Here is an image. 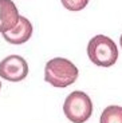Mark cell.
Listing matches in <instances>:
<instances>
[{"label": "cell", "instance_id": "cell-9", "mask_svg": "<svg viewBox=\"0 0 122 123\" xmlns=\"http://www.w3.org/2000/svg\"><path fill=\"white\" fill-rule=\"evenodd\" d=\"M119 44H121V48H122V35H121V37H119Z\"/></svg>", "mask_w": 122, "mask_h": 123}, {"label": "cell", "instance_id": "cell-5", "mask_svg": "<svg viewBox=\"0 0 122 123\" xmlns=\"http://www.w3.org/2000/svg\"><path fill=\"white\" fill-rule=\"evenodd\" d=\"M19 11L12 0H0V32L11 31L19 22Z\"/></svg>", "mask_w": 122, "mask_h": 123}, {"label": "cell", "instance_id": "cell-1", "mask_svg": "<svg viewBox=\"0 0 122 123\" xmlns=\"http://www.w3.org/2000/svg\"><path fill=\"white\" fill-rule=\"evenodd\" d=\"M79 71L73 62L64 58H54L46 63L44 80L51 86L64 88L75 83Z\"/></svg>", "mask_w": 122, "mask_h": 123}, {"label": "cell", "instance_id": "cell-8", "mask_svg": "<svg viewBox=\"0 0 122 123\" xmlns=\"http://www.w3.org/2000/svg\"><path fill=\"white\" fill-rule=\"evenodd\" d=\"M62 6L68 11H82L83 8H86V6L88 4V0H61Z\"/></svg>", "mask_w": 122, "mask_h": 123}, {"label": "cell", "instance_id": "cell-7", "mask_svg": "<svg viewBox=\"0 0 122 123\" xmlns=\"http://www.w3.org/2000/svg\"><path fill=\"white\" fill-rule=\"evenodd\" d=\"M99 123H122V107L109 106L101 114Z\"/></svg>", "mask_w": 122, "mask_h": 123}, {"label": "cell", "instance_id": "cell-3", "mask_svg": "<svg viewBox=\"0 0 122 123\" xmlns=\"http://www.w3.org/2000/svg\"><path fill=\"white\" fill-rule=\"evenodd\" d=\"M63 112L70 122L85 123L93 114V102L83 91H73L64 100Z\"/></svg>", "mask_w": 122, "mask_h": 123}, {"label": "cell", "instance_id": "cell-10", "mask_svg": "<svg viewBox=\"0 0 122 123\" xmlns=\"http://www.w3.org/2000/svg\"><path fill=\"white\" fill-rule=\"evenodd\" d=\"M0 88H1V82H0Z\"/></svg>", "mask_w": 122, "mask_h": 123}, {"label": "cell", "instance_id": "cell-4", "mask_svg": "<svg viewBox=\"0 0 122 123\" xmlns=\"http://www.w3.org/2000/svg\"><path fill=\"white\" fill-rule=\"evenodd\" d=\"M28 75V64L19 55H9L0 62V76L8 82H20Z\"/></svg>", "mask_w": 122, "mask_h": 123}, {"label": "cell", "instance_id": "cell-6", "mask_svg": "<svg viewBox=\"0 0 122 123\" xmlns=\"http://www.w3.org/2000/svg\"><path fill=\"white\" fill-rule=\"evenodd\" d=\"M32 35V24L24 16L19 18V22L15 27L8 32H4L3 37L6 42L11 44H23L28 42V39Z\"/></svg>", "mask_w": 122, "mask_h": 123}, {"label": "cell", "instance_id": "cell-2", "mask_svg": "<svg viewBox=\"0 0 122 123\" xmlns=\"http://www.w3.org/2000/svg\"><path fill=\"white\" fill-rule=\"evenodd\" d=\"M88 59L99 67H110L118 59V48L110 37L105 35H95L87 44Z\"/></svg>", "mask_w": 122, "mask_h": 123}]
</instances>
